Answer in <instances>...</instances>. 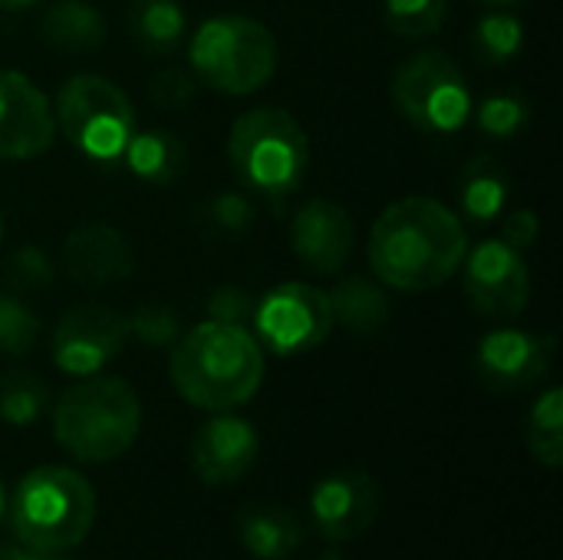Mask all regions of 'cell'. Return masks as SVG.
<instances>
[{
    "label": "cell",
    "instance_id": "obj_38",
    "mask_svg": "<svg viewBox=\"0 0 563 560\" xmlns=\"http://www.w3.org/2000/svg\"><path fill=\"white\" fill-rule=\"evenodd\" d=\"M7 515V492H3V482H0V518Z\"/></svg>",
    "mask_w": 563,
    "mask_h": 560
},
{
    "label": "cell",
    "instance_id": "obj_26",
    "mask_svg": "<svg viewBox=\"0 0 563 560\" xmlns=\"http://www.w3.org/2000/svg\"><path fill=\"white\" fill-rule=\"evenodd\" d=\"M525 46V26L508 10H492L475 26V50L485 63H508Z\"/></svg>",
    "mask_w": 563,
    "mask_h": 560
},
{
    "label": "cell",
    "instance_id": "obj_17",
    "mask_svg": "<svg viewBox=\"0 0 563 560\" xmlns=\"http://www.w3.org/2000/svg\"><path fill=\"white\" fill-rule=\"evenodd\" d=\"M66 277H73L82 287H109L119 284L132 274L135 254L129 238L102 221L79 224L76 231L66 234L63 251H59Z\"/></svg>",
    "mask_w": 563,
    "mask_h": 560
},
{
    "label": "cell",
    "instance_id": "obj_41",
    "mask_svg": "<svg viewBox=\"0 0 563 560\" xmlns=\"http://www.w3.org/2000/svg\"><path fill=\"white\" fill-rule=\"evenodd\" d=\"M482 3H495V7H505V3H515V0H482Z\"/></svg>",
    "mask_w": 563,
    "mask_h": 560
},
{
    "label": "cell",
    "instance_id": "obj_2",
    "mask_svg": "<svg viewBox=\"0 0 563 560\" xmlns=\"http://www.w3.org/2000/svg\"><path fill=\"white\" fill-rule=\"evenodd\" d=\"M168 376L185 403L205 413H228L261 389L264 347L247 327L205 320L172 343Z\"/></svg>",
    "mask_w": 563,
    "mask_h": 560
},
{
    "label": "cell",
    "instance_id": "obj_24",
    "mask_svg": "<svg viewBox=\"0 0 563 560\" xmlns=\"http://www.w3.org/2000/svg\"><path fill=\"white\" fill-rule=\"evenodd\" d=\"M528 449L531 455L548 465V469H561L563 465V389L554 386L544 396H538V403L528 413Z\"/></svg>",
    "mask_w": 563,
    "mask_h": 560
},
{
    "label": "cell",
    "instance_id": "obj_1",
    "mask_svg": "<svg viewBox=\"0 0 563 560\" xmlns=\"http://www.w3.org/2000/svg\"><path fill=\"white\" fill-rule=\"evenodd\" d=\"M465 254L468 238L459 211L426 195L393 201L369 228V267L393 290L422 294L442 287Z\"/></svg>",
    "mask_w": 563,
    "mask_h": 560
},
{
    "label": "cell",
    "instance_id": "obj_6",
    "mask_svg": "<svg viewBox=\"0 0 563 560\" xmlns=\"http://www.w3.org/2000/svg\"><path fill=\"white\" fill-rule=\"evenodd\" d=\"M188 59L198 83L224 96H247L277 73V40L254 17L221 13L195 30Z\"/></svg>",
    "mask_w": 563,
    "mask_h": 560
},
{
    "label": "cell",
    "instance_id": "obj_29",
    "mask_svg": "<svg viewBox=\"0 0 563 560\" xmlns=\"http://www.w3.org/2000/svg\"><path fill=\"white\" fill-rule=\"evenodd\" d=\"M478 125L492 139H515L528 125V102L518 92H492L478 106Z\"/></svg>",
    "mask_w": 563,
    "mask_h": 560
},
{
    "label": "cell",
    "instance_id": "obj_42",
    "mask_svg": "<svg viewBox=\"0 0 563 560\" xmlns=\"http://www.w3.org/2000/svg\"><path fill=\"white\" fill-rule=\"evenodd\" d=\"M0 241H3V211H0Z\"/></svg>",
    "mask_w": 563,
    "mask_h": 560
},
{
    "label": "cell",
    "instance_id": "obj_31",
    "mask_svg": "<svg viewBox=\"0 0 563 560\" xmlns=\"http://www.w3.org/2000/svg\"><path fill=\"white\" fill-rule=\"evenodd\" d=\"M129 337H139L152 350L172 347L181 337L178 317H175V310H168L162 304H145L129 317Z\"/></svg>",
    "mask_w": 563,
    "mask_h": 560
},
{
    "label": "cell",
    "instance_id": "obj_8",
    "mask_svg": "<svg viewBox=\"0 0 563 560\" xmlns=\"http://www.w3.org/2000/svg\"><path fill=\"white\" fill-rule=\"evenodd\" d=\"M396 109L429 135H449L472 116V92L462 66L445 50H419L393 76Z\"/></svg>",
    "mask_w": 563,
    "mask_h": 560
},
{
    "label": "cell",
    "instance_id": "obj_27",
    "mask_svg": "<svg viewBox=\"0 0 563 560\" xmlns=\"http://www.w3.org/2000/svg\"><path fill=\"white\" fill-rule=\"evenodd\" d=\"M40 317L13 294H0V356H23L36 347Z\"/></svg>",
    "mask_w": 563,
    "mask_h": 560
},
{
    "label": "cell",
    "instance_id": "obj_21",
    "mask_svg": "<svg viewBox=\"0 0 563 560\" xmlns=\"http://www.w3.org/2000/svg\"><path fill=\"white\" fill-rule=\"evenodd\" d=\"M333 323L356 337H373L389 323V297L379 284L366 277H346L330 290Z\"/></svg>",
    "mask_w": 563,
    "mask_h": 560
},
{
    "label": "cell",
    "instance_id": "obj_40",
    "mask_svg": "<svg viewBox=\"0 0 563 560\" xmlns=\"http://www.w3.org/2000/svg\"><path fill=\"white\" fill-rule=\"evenodd\" d=\"M317 560H346V558H343L340 551H327V554H320V558H317Z\"/></svg>",
    "mask_w": 563,
    "mask_h": 560
},
{
    "label": "cell",
    "instance_id": "obj_18",
    "mask_svg": "<svg viewBox=\"0 0 563 560\" xmlns=\"http://www.w3.org/2000/svg\"><path fill=\"white\" fill-rule=\"evenodd\" d=\"M238 538L257 560H284L300 551L307 531L297 512L280 505H251L238 515Z\"/></svg>",
    "mask_w": 563,
    "mask_h": 560
},
{
    "label": "cell",
    "instance_id": "obj_13",
    "mask_svg": "<svg viewBox=\"0 0 563 560\" xmlns=\"http://www.w3.org/2000/svg\"><path fill=\"white\" fill-rule=\"evenodd\" d=\"M554 350H558L554 337L498 327L478 340L475 370L492 393H521L551 373Z\"/></svg>",
    "mask_w": 563,
    "mask_h": 560
},
{
    "label": "cell",
    "instance_id": "obj_30",
    "mask_svg": "<svg viewBox=\"0 0 563 560\" xmlns=\"http://www.w3.org/2000/svg\"><path fill=\"white\" fill-rule=\"evenodd\" d=\"M3 281L10 284L13 294H33V290H43L49 287L53 281V261L46 257V251L40 248H16L10 257H7V267H3Z\"/></svg>",
    "mask_w": 563,
    "mask_h": 560
},
{
    "label": "cell",
    "instance_id": "obj_9",
    "mask_svg": "<svg viewBox=\"0 0 563 560\" xmlns=\"http://www.w3.org/2000/svg\"><path fill=\"white\" fill-rule=\"evenodd\" d=\"M251 323L257 343H264L277 356H297L317 350L336 327L330 310V294L303 281H287L271 287L257 300Z\"/></svg>",
    "mask_w": 563,
    "mask_h": 560
},
{
    "label": "cell",
    "instance_id": "obj_32",
    "mask_svg": "<svg viewBox=\"0 0 563 560\" xmlns=\"http://www.w3.org/2000/svg\"><path fill=\"white\" fill-rule=\"evenodd\" d=\"M148 96L158 109L168 112H185L195 99H198V79L185 69H158L148 83Z\"/></svg>",
    "mask_w": 563,
    "mask_h": 560
},
{
    "label": "cell",
    "instance_id": "obj_36",
    "mask_svg": "<svg viewBox=\"0 0 563 560\" xmlns=\"http://www.w3.org/2000/svg\"><path fill=\"white\" fill-rule=\"evenodd\" d=\"M33 3H40V0H0V10H10V13H16V10H30Z\"/></svg>",
    "mask_w": 563,
    "mask_h": 560
},
{
    "label": "cell",
    "instance_id": "obj_4",
    "mask_svg": "<svg viewBox=\"0 0 563 560\" xmlns=\"http://www.w3.org/2000/svg\"><path fill=\"white\" fill-rule=\"evenodd\" d=\"M96 492L63 465H40L20 479L10 498V528L20 545L40 554H59L92 531Z\"/></svg>",
    "mask_w": 563,
    "mask_h": 560
},
{
    "label": "cell",
    "instance_id": "obj_37",
    "mask_svg": "<svg viewBox=\"0 0 563 560\" xmlns=\"http://www.w3.org/2000/svg\"><path fill=\"white\" fill-rule=\"evenodd\" d=\"M0 560H26V554L20 548H10V545H0Z\"/></svg>",
    "mask_w": 563,
    "mask_h": 560
},
{
    "label": "cell",
    "instance_id": "obj_15",
    "mask_svg": "<svg viewBox=\"0 0 563 560\" xmlns=\"http://www.w3.org/2000/svg\"><path fill=\"white\" fill-rule=\"evenodd\" d=\"M356 248L350 211L330 198H310L290 221V251L313 274H340Z\"/></svg>",
    "mask_w": 563,
    "mask_h": 560
},
{
    "label": "cell",
    "instance_id": "obj_39",
    "mask_svg": "<svg viewBox=\"0 0 563 560\" xmlns=\"http://www.w3.org/2000/svg\"><path fill=\"white\" fill-rule=\"evenodd\" d=\"M26 560H59L56 554H40V551H33V554H26Z\"/></svg>",
    "mask_w": 563,
    "mask_h": 560
},
{
    "label": "cell",
    "instance_id": "obj_11",
    "mask_svg": "<svg viewBox=\"0 0 563 560\" xmlns=\"http://www.w3.org/2000/svg\"><path fill=\"white\" fill-rule=\"evenodd\" d=\"M462 264H465V294L482 317L515 320L518 314H525L531 300V274L521 251H515L501 238H492L482 241Z\"/></svg>",
    "mask_w": 563,
    "mask_h": 560
},
{
    "label": "cell",
    "instance_id": "obj_7",
    "mask_svg": "<svg viewBox=\"0 0 563 560\" xmlns=\"http://www.w3.org/2000/svg\"><path fill=\"white\" fill-rule=\"evenodd\" d=\"M53 116L66 142L99 165L122 162L132 135L139 132V119L129 96L99 73L69 76L56 92Z\"/></svg>",
    "mask_w": 563,
    "mask_h": 560
},
{
    "label": "cell",
    "instance_id": "obj_12",
    "mask_svg": "<svg viewBox=\"0 0 563 560\" xmlns=\"http://www.w3.org/2000/svg\"><path fill=\"white\" fill-rule=\"evenodd\" d=\"M383 508V485L363 469H340L310 492V518L317 531L340 545L366 535Z\"/></svg>",
    "mask_w": 563,
    "mask_h": 560
},
{
    "label": "cell",
    "instance_id": "obj_25",
    "mask_svg": "<svg viewBox=\"0 0 563 560\" xmlns=\"http://www.w3.org/2000/svg\"><path fill=\"white\" fill-rule=\"evenodd\" d=\"M49 406V389L26 370L0 373V419L7 426H33Z\"/></svg>",
    "mask_w": 563,
    "mask_h": 560
},
{
    "label": "cell",
    "instance_id": "obj_35",
    "mask_svg": "<svg viewBox=\"0 0 563 560\" xmlns=\"http://www.w3.org/2000/svg\"><path fill=\"white\" fill-rule=\"evenodd\" d=\"M211 215H214V224L224 228V231H244L251 224V205L244 195H221L211 201Z\"/></svg>",
    "mask_w": 563,
    "mask_h": 560
},
{
    "label": "cell",
    "instance_id": "obj_19",
    "mask_svg": "<svg viewBox=\"0 0 563 560\" xmlns=\"http://www.w3.org/2000/svg\"><path fill=\"white\" fill-rule=\"evenodd\" d=\"M40 33L49 46L66 53H86L102 46L106 20L86 0H56L40 17Z\"/></svg>",
    "mask_w": 563,
    "mask_h": 560
},
{
    "label": "cell",
    "instance_id": "obj_14",
    "mask_svg": "<svg viewBox=\"0 0 563 560\" xmlns=\"http://www.w3.org/2000/svg\"><path fill=\"white\" fill-rule=\"evenodd\" d=\"M53 139L56 116L43 89L16 69H0V158L23 162L43 155Z\"/></svg>",
    "mask_w": 563,
    "mask_h": 560
},
{
    "label": "cell",
    "instance_id": "obj_3",
    "mask_svg": "<svg viewBox=\"0 0 563 560\" xmlns=\"http://www.w3.org/2000/svg\"><path fill=\"white\" fill-rule=\"evenodd\" d=\"M142 429V403L119 376H82L53 406L56 442L86 465H102L132 449Z\"/></svg>",
    "mask_w": 563,
    "mask_h": 560
},
{
    "label": "cell",
    "instance_id": "obj_28",
    "mask_svg": "<svg viewBox=\"0 0 563 560\" xmlns=\"http://www.w3.org/2000/svg\"><path fill=\"white\" fill-rule=\"evenodd\" d=\"M449 0H386V23L399 36H429L445 23Z\"/></svg>",
    "mask_w": 563,
    "mask_h": 560
},
{
    "label": "cell",
    "instance_id": "obj_23",
    "mask_svg": "<svg viewBox=\"0 0 563 560\" xmlns=\"http://www.w3.org/2000/svg\"><path fill=\"white\" fill-rule=\"evenodd\" d=\"M129 30L135 43L155 56H168L178 50L188 20L178 0H132L129 7Z\"/></svg>",
    "mask_w": 563,
    "mask_h": 560
},
{
    "label": "cell",
    "instance_id": "obj_22",
    "mask_svg": "<svg viewBox=\"0 0 563 560\" xmlns=\"http://www.w3.org/2000/svg\"><path fill=\"white\" fill-rule=\"evenodd\" d=\"M122 162L129 165V172L139 182H148V185H175L185 175L188 152H185L181 139L175 132L148 129V132H135L132 135Z\"/></svg>",
    "mask_w": 563,
    "mask_h": 560
},
{
    "label": "cell",
    "instance_id": "obj_20",
    "mask_svg": "<svg viewBox=\"0 0 563 560\" xmlns=\"http://www.w3.org/2000/svg\"><path fill=\"white\" fill-rule=\"evenodd\" d=\"M511 198V178L492 155L472 158L459 175V208L472 221H492L505 215Z\"/></svg>",
    "mask_w": 563,
    "mask_h": 560
},
{
    "label": "cell",
    "instance_id": "obj_34",
    "mask_svg": "<svg viewBox=\"0 0 563 560\" xmlns=\"http://www.w3.org/2000/svg\"><path fill=\"white\" fill-rule=\"evenodd\" d=\"M541 234V221L531 208H518L505 218V228H501V241L511 244L515 251H528Z\"/></svg>",
    "mask_w": 563,
    "mask_h": 560
},
{
    "label": "cell",
    "instance_id": "obj_5",
    "mask_svg": "<svg viewBox=\"0 0 563 560\" xmlns=\"http://www.w3.org/2000/svg\"><path fill=\"white\" fill-rule=\"evenodd\" d=\"M228 158L238 182L264 198H284L300 188L310 165L303 125L277 106H261L234 119Z\"/></svg>",
    "mask_w": 563,
    "mask_h": 560
},
{
    "label": "cell",
    "instance_id": "obj_10",
    "mask_svg": "<svg viewBox=\"0 0 563 560\" xmlns=\"http://www.w3.org/2000/svg\"><path fill=\"white\" fill-rule=\"evenodd\" d=\"M129 343V317L106 304L66 310L53 330V363L69 376L102 373Z\"/></svg>",
    "mask_w": 563,
    "mask_h": 560
},
{
    "label": "cell",
    "instance_id": "obj_33",
    "mask_svg": "<svg viewBox=\"0 0 563 560\" xmlns=\"http://www.w3.org/2000/svg\"><path fill=\"white\" fill-rule=\"evenodd\" d=\"M257 300L251 297V290L244 287H218L208 300V320H221V323H238L244 327L254 317Z\"/></svg>",
    "mask_w": 563,
    "mask_h": 560
},
{
    "label": "cell",
    "instance_id": "obj_16",
    "mask_svg": "<svg viewBox=\"0 0 563 560\" xmlns=\"http://www.w3.org/2000/svg\"><path fill=\"white\" fill-rule=\"evenodd\" d=\"M257 452L261 439L247 419L214 413L191 436V472L205 485H234L254 469Z\"/></svg>",
    "mask_w": 563,
    "mask_h": 560
}]
</instances>
